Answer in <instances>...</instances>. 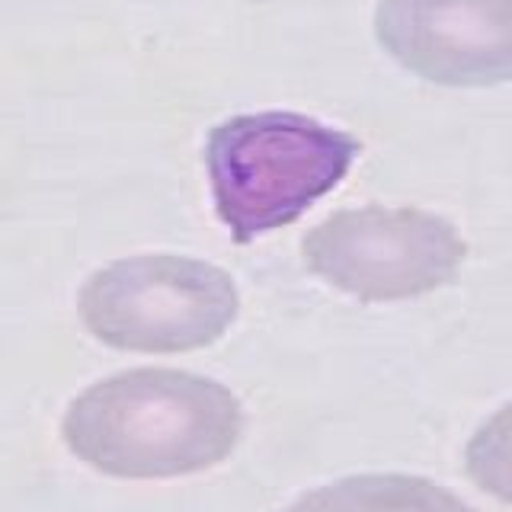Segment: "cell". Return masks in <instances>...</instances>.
<instances>
[{
	"mask_svg": "<svg viewBox=\"0 0 512 512\" xmlns=\"http://www.w3.org/2000/svg\"><path fill=\"white\" fill-rule=\"evenodd\" d=\"M244 432L240 400L221 381L180 368H132L71 400L61 439L87 468L125 480L199 474Z\"/></svg>",
	"mask_w": 512,
	"mask_h": 512,
	"instance_id": "obj_1",
	"label": "cell"
},
{
	"mask_svg": "<svg viewBox=\"0 0 512 512\" xmlns=\"http://www.w3.org/2000/svg\"><path fill=\"white\" fill-rule=\"evenodd\" d=\"M359 141L298 112H250L212 128L205 167L237 244L285 228L346 180Z\"/></svg>",
	"mask_w": 512,
	"mask_h": 512,
	"instance_id": "obj_2",
	"label": "cell"
},
{
	"mask_svg": "<svg viewBox=\"0 0 512 512\" xmlns=\"http://www.w3.org/2000/svg\"><path fill=\"white\" fill-rule=\"evenodd\" d=\"M84 327L122 352H192L218 343L240 311L224 269L176 253L125 256L96 269L77 295Z\"/></svg>",
	"mask_w": 512,
	"mask_h": 512,
	"instance_id": "obj_3",
	"label": "cell"
},
{
	"mask_svg": "<svg viewBox=\"0 0 512 512\" xmlns=\"http://www.w3.org/2000/svg\"><path fill=\"white\" fill-rule=\"evenodd\" d=\"M304 263L336 292L400 301L452 282L468 256L455 224L423 208H349L304 237Z\"/></svg>",
	"mask_w": 512,
	"mask_h": 512,
	"instance_id": "obj_4",
	"label": "cell"
},
{
	"mask_svg": "<svg viewBox=\"0 0 512 512\" xmlns=\"http://www.w3.org/2000/svg\"><path fill=\"white\" fill-rule=\"evenodd\" d=\"M375 36L397 64L429 84L512 80V0H381Z\"/></svg>",
	"mask_w": 512,
	"mask_h": 512,
	"instance_id": "obj_5",
	"label": "cell"
},
{
	"mask_svg": "<svg viewBox=\"0 0 512 512\" xmlns=\"http://www.w3.org/2000/svg\"><path fill=\"white\" fill-rule=\"evenodd\" d=\"M285 512H474L436 480L413 474H356L295 500Z\"/></svg>",
	"mask_w": 512,
	"mask_h": 512,
	"instance_id": "obj_6",
	"label": "cell"
},
{
	"mask_svg": "<svg viewBox=\"0 0 512 512\" xmlns=\"http://www.w3.org/2000/svg\"><path fill=\"white\" fill-rule=\"evenodd\" d=\"M464 464L480 490L512 503V400L474 432Z\"/></svg>",
	"mask_w": 512,
	"mask_h": 512,
	"instance_id": "obj_7",
	"label": "cell"
}]
</instances>
